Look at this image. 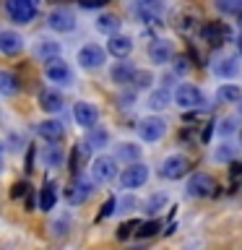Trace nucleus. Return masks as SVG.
<instances>
[{"instance_id":"obj_1","label":"nucleus","mask_w":242,"mask_h":250,"mask_svg":"<svg viewBox=\"0 0 242 250\" xmlns=\"http://www.w3.org/2000/svg\"><path fill=\"white\" fill-rule=\"evenodd\" d=\"M5 11L16 23H31L39 11V0H8Z\"/></svg>"},{"instance_id":"obj_2","label":"nucleus","mask_w":242,"mask_h":250,"mask_svg":"<svg viewBox=\"0 0 242 250\" xmlns=\"http://www.w3.org/2000/svg\"><path fill=\"white\" fill-rule=\"evenodd\" d=\"M175 102L185 109H198V107L206 104V97H203V91L198 86L182 83V86H177V91H175Z\"/></svg>"},{"instance_id":"obj_3","label":"nucleus","mask_w":242,"mask_h":250,"mask_svg":"<svg viewBox=\"0 0 242 250\" xmlns=\"http://www.w3.org/2000/svg\"><path fill=\"white\" fill-rule=\"evenodd\" d=\"M216 193V180L206 175V172H198L187 180V195L190 198H208V195Z\"/></svg>"},{"instance_id":"obj_4","label":"nucleus","mask_w":242,"mask_h":250,"mask_svg":"<svg viewBox=\"0 0 242 250\" xmlns=\"http://www.w3.org/2000/svg\"><path fill=\"white\" fill-rule=\"evenodd\" d=\"M44 73H47V78H50L52 83H70V78H73L68 62L60 60L58 55H52V58L44 60Z\"/></svg>"},{"instance_id":"obj_5","label":"nucleus","mask_w":242,"mask_h":250,"mask_svg":"<svg viewBox=\"0 0 242 250\" xmlns=\"http://www.w3.org/2000/svg\"><path fill=\"white\" fill-rule=\"evenodd\" d=\"M94 193V183L89 177H76L73 183L68 185V190H65V198L70 206H81V203L89 198V195Z\"/></svg>"},{"instance_id":"obj_6","label":"nucleus","mask_w":242,"mask_h":250,"mask_svg":"<svg viewBox=\"0 0 242 250\" xmlns=\"http://www.w3.org/2000/svg\"><path fill=\"white\" fill-rule=\"evenodd\" d=\"M91 175H94V180H97V183H109V180L117 175L115 159H112V156H107V154L97 156V159L91 162Z\"/></svg>"},{"instance_id":"obj_7","label":"nucleus","mask_w":242,"mask_h":250,"mask_svg":"<svg viewBox=\"0 0 242 250\" xmlns=\"http://www.w3.org/2000/svg\"><path fill=\"white\" fill-rule=\"evenodd\" d=\"M138 133H141V138H143V141L154 144V141L164 138V133H167V123H164L161 117H146V120H141Z\"/></svg>"},{"instance_id":"obj_8","label":"nucleus","mask_w":242,"mask_h":250,"mask_svg":"<svg viewBox=\"0 0 242 250\" xmlns=\"http://www.w3.org/2000/svg\"><path fill=\"white\" fill-rule=\"evenodd\" d=\"M146 180H148V167L146 164H130V167H125L122 175H120V183H122V188H128V190L141 188Z\"/></svg>"},{"instance_id":"obj_9","label":"nucleus","mask_w":242,"mask_h":250,"mask_svg":"<svg viewBox=\"0 0 242 250\" xmlns=\"http://www.w3.org/2000/svg\"><path fill=\"white\" fill-rule=\"evenodd\" d=\"M187 167H190V162H187L182 154H172V156H167V159L161 162V177L177 180V177H182L187 172Z\"/></svg>"},{"instance_id":"obj_10","label":"nucleus","mask_w":242,"mask_h":250,"mask_svg":"<svg viewBox=\"0 0 242 250\" xmlns=\"http://www.w3.org/2000/svg\"><path fill=\"white\" fill-rule=\"evenodd\" d=\"M73 115H76V123L78 125H83V128H94L99 120V109L91 104V102H76V107H73Z\"/></svg>"},{"instance_id":"obj_11","label":"nucleus","mask_w":242,"mask_h":250,"mask_svg":"<svg viewBox=\"0 0 242 250\" xmlns=\"http://www.w3.org/2000/svg\"><path fill=\"white\" fill-rule=\"evenodd\" d=\"M78 62H81L83 68H99L101 62H104V50L97 44H83L81 50H78Z\"/></svg>"},{"instance_id":"obj_12","label":"nucleus","mask_w":242,"mask_h":250,"mask_svg":"<svg viewBox=\"0 0 242 250\" xmlns=\"http://www.w3.org/2000/svg\"><path fill=\"white\" fill-rule=\"evenodd\" d=\"M47 23H50V29H55V31H73L76 29V16L70 11H65V8H58V11L50 13Z\"/></svg>"},{"instance_id":"obj_13","label":"nucleus","mask_w":242,"mask_h":250,"mask_svg":"<svg viewBox=\"0 0 242 250\" xmlns=\"http://www.w3.org/2000/svg\"><path fill=\"white\" fill-rule=\"evenodd\" d=\"M148 55H151V62L164 65V62L172 60V42H167V39H156V42H151V47H148Z\"/></svg>"},{"instance_id":"obj_14","label":"nucleus","mask_w":242,"mask_h":250,"mask_svg":"<svg viewBox=\"0 0 242 250\" xmlns=\"http://www.w3.org/2000/svg\"><path fill=\"white\" fill-rule=\"evenodd\" d=\"M226 37H229V29H226L224 23H219V21L208 23V26H203V39H206L208 44H214V47L224 44Z\"/></svg>"},{"instance_id":"obj_15","label":"nucleus","mask_w":242,"mask_h":250,"mask_svg":"<svg viewBox=\"0 0 242 250\" xmlns=\"http://www.w3.org/2000/svg\"><path fill=\"white\" fill-rule=\"evenodd\" d=\"M23 47V39L16 31H0V52L5 55H19Z\"/></svg>"},{"instance_id":"obj_16","label":"nucleus","mask_w":242,"mask_h":250,"mask_svg":"<svg viewBox=\"0 0 242 250\" xmlns=\"http://www.w3.org/2000/svg\"><path fill=\"white\" fill-rule=\"evenodd\" d=\"M107 50H109V55H115V58H125V55H130L133 42H130V37H109Z\"/></svg>"},{"instance_id":"obj_17","label":"nucleus","mask_w":242,"mask_h":250,"mask_svg":"<svg viewBox=\"0 0 242 250\" xmlns=\"http://www.w3.org/2000/svg\"><path fill=\"white\" fill-rule=\"evenodd\" d=\"M39 107L44 112H60L62 109V97L58 91H42L39 94Z\"/></svg>"},{"instance_id":"obj_18","label":"nucleus","mask_w":242,"mask_h":250,"mask_svg":"<svg viewBox=\"0 0 242 250\" xmlns=\"http://www.w3.org/2000/svg\"><path fill=\"white\" fill-rule=\"evenodd\" d=\"M62 125L58 120H44L42 125H39V136H42L44 141H60L62 138Z\"/></svg>"},{"instance_id":"obj_19","label":"nucleus","mask_w":242,"mask_h":250,"mask_svg":"<svg viewBox=\"0 0 242 250\" xmlns=\"http://www.w3.org/2000/svg\"><path fill=\"white\" fill-rule=\"evenodd\" d=\"M55 183H44V188H42V193H39V208L42 211H50V208H55V201H58V190H55Z\"/></svg>"},{"instance_id":"obj_20","label":"nucleus","mask_w":242,"mask_h":250,"mask_svg":"<svg viewBox=\"0 0 242 250\" xmlns=\"http://www.w3.org/2000/svg\"><path fill=\"white\" fill-rule=\"evenodd\" d=\"M133 73H136V68H133L130 62H117V65L112 68V78L117 83H130Z\"/></svg>"},{"instance_id":"obj_21","label":"nucleus","mask_w":242,"mask_h":250,"mask_svg":"<svg viewBox=\"0 0 242 250\" xmlns=\"http://www.w3.org/2000/svg\"><path fill=\"white\" fill-rule=\"evenodd\" d=\"M44 162H47V167H52V169L62 167V151H60V146H55V141L44 148Z\"/></svg>"},{"instance_id":"obj_22","label":"nucleus","mask_w":242,"mask_h":250,"mask_svg":"<svg viewBox=\"0 0 242 250\" xmlns=\"http://www.w3.org/2000/svg\"><path fill=\"white\" fill-rule=\"evenodd\" d=\"M19 91V78L13 73H8V70H0V94H16Z\"/></svg>"},{"instance_id":"obj_23","label":"nucleus","mask_w":242,"mask_h":250,"mask_svg":"<svg viewBox=\"0 0 242 250\" xmlns=\"http://www.w3.org/2000/svg\"><path fill=\"white\" fill-rule=\"evenodd\" d=\"M242 97V91H240V86H234V83H224V86H219V99L222 102H237Z\"/></svg>"},{"instance_id":"obj_24","label":"nucleus","mask_w":242,"mask_h":250,"mask_svg":"<svg viewBox=\"0 0 242 250\" xmlns=\"http://www.w3.org/2000/svg\"><path fill=\"white\" fill-rule=\"evenodd\" d=\"M117 26H120L117 16L104 13V16H99V19H97V29H99V31H104V34H112V31H117Z\"/></svg>"},{"instance_id":"obj_25","label":"nucleus","mask_w":242,"mask_h":250,"mask_svg":"<svg viewBox=\"0 0 242 250\" xmlns=\"http://www.w3.org/2000/svg\"><path fill=\"white\" fill-rule=\"evenodd\" d=\"M237 70H240V65H237V60H234V58H224V60L216 65V73H219V76H226V78H232Z\"/></svg>"},{"instance_id":"obj_26","label":"nucleus","mask_w":242,"mask_h":250,"mask_svg":"<svg viewBox=\"0 0 242 250\" xmlns=\"http://www.w3.org/2000/svg\"><path fill=\"white\" fill-rule=\"evenodd\" d=\"M167 104H169V94L167 91H154L151 99H148V107H154V109H164Z\"/></svg>"},{"instance_id":"obj_27","label":"nucleus","mask_w":242,"mask_h":250,"mask_svg":"<svg viewBox=\"0 0 242 250\" xmlns=\"http://www.w3.org/2000/svg\"><path fill=\"white\" fill-rule=\"evenodd\" d=\"M130 83H136L138 89H146V86L151 83V76H148L146 70H136V73H133V78H130Z\"/></svg>"},{"instance_id":"obj_28","label":"nucleus","mask_w":242,"mask_h":250,"mask_svg":"<svg viewBox=\"0 0 242 250\" xmlns=\"http://www.w3.org/2000/svg\"><path fill=\"white\" fill-rule=\"evenodd\" d=\"M39 58H52V55H58V44H55V42H42V44H39Z\"/></svg>"},{"instance_id":"obj_29","label":"nucleus","mask_w":242,"mask_h":250,"mask_svg":"<svg viewBox=\"0 0 242 250\" xmlns=\"http://www.w3.org/2000/svg\"><path fill=\"white\" fill-rule=\"evenodd\" d=\"M138 237H151V234H156V229H159V222H146V224H138Z\"/></svg>"},{"instance_id":"obj_30","label":"nucleus","mask_w":242,"mask_h":250,"mask_svg":"<svg viewBox=\"0 0 242 250\" xmlns=\"http://www.w3.org/2000/svg\"><path fill=\"white\" fill-rule=\"evenodd\" d=\"M138 146H133V144H122L120 146V156L122 159H138Z\"/></svg>"},{"instance_id":"obj_31","label":"nucleus","mask_w":242,"mask_h":250,"mask_svg":"<svg viewBox=\"0 0 242 250\" xmlns=\"http://www.w3.org/2000/svg\"><path fill=\"white\" fill-rule=\"evenodd\" d=\"M232 156H234V146H222V148L214 154V159H216V162H226V159H232Z\"/></svg>"},{"instance_id":"obj_32","label":"nucleus","mask_w":242,"mask_h":250,"mask_svg":"<svg viewBox=\"0 0 242 250\" xmlns=\"http://www.w3.org/2000/svg\"><path fill=\"white\" fill-rule=\"evenodd\" d=\"M222 11H242V0H219Z\"/></svg>"},{"instance_id":"obj_33","label":"nucleus","mask_w":242,"mask_h":250,"mask_svg":"<svg viewBox=\"0 0 242 250\" xmlns=\"http://www.w3.org/2000/svg\"><path fill=\"white\" fill-rule=\"evenodd\" d=\"M115 206H117V201H115V198L104 201V206H101V211H99V219H107V216H112V214H115Z\"/></svg>"},{"instance_id":"obj_34","label":"nucleus","mask_w":242,"mask_h":250,"mask_svg":"<svg viewBox=\"0 0 242 250\" xmlns=\"http://www.w3.org/2000/svg\"><path fill=\"white\" fill-rule=\"evenodd\" d=\"M229 180H232L234 185L242 183V162H240V164H232V169H229Z\"/></svg>"},{"instance_id":"obj_35","label":"nucleus","mask_w":242,"mask_h":250,"mask_svg":"<svg viewBox=\"0 0 242 250\" xmlns=\"http://www.w3.org/2000/svg\"><path fill=\"white\" fill-rule=\"evenodd\" d=\"M65 229H68V222H65V219H60V222L52 224V234H58V237H62V234H65Z\"/></svg>"},{"instance_id":"obj_36","label":"nucleus","mask_w":242,"mask_h":250,"mask_svg":"<svg viewBox=\"0 0 242 250\" xmlns=\"http://www.w3.org/2000/svg\"><path fill=\"white\" fill-rule=\"evenodd\" d=\"M78 3H81L83 8H101L107 0H78Z\"/></svg>"},{"instance_id":"obj_37","label":"nucleus","mask_w":242,"mask_h":250,"mask_svg":"<svg viewBox=\"0 0 242 250\" xmlns=\"http://www.w3.org/2000/svg\"><path fill=\"white\" fill-rule=\"evenodd\" d=\"M23 190H29V183H16L13 185V195L19 198V195H23Z\"/></svg>"},{"instance_id":"obj_38","label":"nucleus","mask_w":242,"mask_h":250,"mask_svg":"<svg viewBox=\"0 0 242 250\" xmlns=\"http://www.w3.org/2000/svg\"><path fill=\"white\" fill-rule=\"evenodd\" d=\"M234 128V120H232V117H226V120H222V128H219V130H222V133H229Z\"/></svg>"},{"instance_id":"obj_39","label":"nucleus","mask_w":242,"mask_h":250,"mask_svg":"<svg viewBox=\"0 0 242 250\" xmlns=\"http://www.w3.org/2000/svg\"><path fill=\"white\" fill-rule=\"evenodd\" d=\"M133 227H138V222H130V224H122V227H120V237H128V232L133 229Z\"/></svg>"},{"instance_id":"obj_40","label":"nucleus","mask_w":242,"mask_h":250,"mask_svg":"<svg viewBox=\"0 0 242 250\" xmlns=\"http://www.w3.org/2000/svg\"><path fill=\"white\" fill-rule=\"evenodd\" d=\"M3 154H5V148H3V144H0V169H3Z\"/></svg>"},{"instance_id":"obj_41","label":"nucleus","mask_w":242,"mask_h":250,"mask_svg":"<svg viewBox=\"0 0 242 250\" xmlns=\"http://www.w3.org/2000/svg\"><path fill=\"white\" fill-rule=\"evenodd\" d=\"M237 44H240V50H242V34H240V39H237Z\"/></svg>"},{"instance_id":"obj_42","label":"nucleus","mask_w":242,"mask_h":250,"mask_svg":"<svg viewBox=\"0 0 242 250\" xmlns=\"http://www.w3.org/2000/svg\"><path fill=\"white\" fill-rule=\"evenodd\" d=\"M240 144H242V133H240Z\"/></svg>"},{"instance_id":"obj_43","label":"nucleus","mask_w":242,"mask_h":250,"mask_svg":"<svg viewBox=\"0 0 242 250\" xmlns=\"http://www.w3.org/2000/svg\"><path fill=\"white\" fill-rule=\"evenodd\" d=\"M240 109H242V107H240Z\"/></svg>"}]
</instances>
